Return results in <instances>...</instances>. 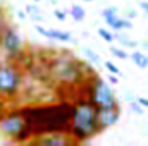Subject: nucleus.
Listing matches in <instances>:
<instances>
[{"label":"nucleus","mask_w":148,"mask_h":146,"mask_svg":"<svg viewBox=\"0 0 148 146\" xmlns=\"http://www.w3.org/2000/svg\"><path fill=\"white\" fill-rule=\"evenodd\" d=\"M23 110L26 113L29 131L35 138L47 132H69L74 103L59 102V103H48V105L23 107Z\"/></svg>","instance_id":"f257e3e1"},{"label":"nucleus","mask_w":148,"mask_h":146,"mask_svg":"<svg viewBox=\"0 0 148 146\" xmlns=\"http://www.w3.org/2000/svg\"><path fill=\"white\" fill-rule=\"evenodd\" d=\"M47 76L48 83L59 88H81L93 77V69L79 59H76L69 52H60L52 55L47 62Z\"/></svg>","instance_id":"f03ea898"},{"label":"nucleus","mask_w":148,"mask_h":146,"mask_svg":"<svg viewBox=\"0 0 148 146\" xmlns=\"http://www.w3.org/2000/svg\"><path fill=\"white\" fill-rule=\"evenodd\" d=\"M98 132H102V129H100L98 117H97V107L90 98L81 96L74 103L69 136L74 139L76 145H83L90 141L91 138H95Z\"/></svg>","instance_id":"7ed1b4c3"},{"label":"nucleus","mask_w":148,"mask_h":146,"mask_svg":"<svg viewBox=\"0 0 148 146\" xmlns=\"http://www.w3.org/2000/svg\"><path fill=\"white\" fill-rule=\"evenodd\" d=\"M0 132L12 143H29L33 138L23 108H12L3 112V115L0 117Z\"/></svg>","instance_id":"20e7f679"},{"label":"nucleus","mask_w":148,"mask_h":146,"mask_svg":"<svg viewBox=\"0 0 148 146\" xmlns=\"http://www.w3.org/2000/svg\"><path fill=\"white\" fill-rule=\"evenodd\" d=\"M23 72L14 64H0V98H16L23 88Z\"/></svg>","instance_id":"39448f33"},{"label":"nucleus","mask_w":148,"mask_h":146,"mask_svg":"<svg viewBox=\"0 0 148 146\" xmlns=\"http://www.w3.org/2000/svg\"><path fill=\"white\" fill-rule=\"evenodd\" d=\"M88 98L95 103L97 108H114L119 107L117 96L112 91L110 84L107 81H103L100 76L93 74L91 81H90V91H88Z\"/></svg>","instance_id":"423d86ee"},{"label":"nucleus","mask_w":148,"mask_h":146,"mask_svg":"<svg viewBox=\"0 0 148 146\" xmlns=\"http://www.w3.org/2000/svg\"><path fill=\"white\" fill-rule=\"evenodd\" d=\"M0 48L9 60H17L24 55V41L14 26H5L0 33Z\"/></svg>","instance_id":"0eeeda50"},{"label":"nucleus","mask_w":148,"mask_h":146,"mask_svg":"<svg viewBox=\"0 0 148 146\" xmlns=\"http://www.w3.org/2000/svg\"><path fill=\"white\" fill-rule=\"evenodd\" d=\"M29 143L41 146H67V145H76L74 139L69 136V132H47V134H40L35 136Z\"/></svg>","instance_id":"6e6552de"},{"label":"nucleus","mask_w":148,"mask_h":146,"mask_svg":"<svg viewBox=\"0 0 148 146\" xmlns=\"http://www.w3.org/2000/svg\"><path fill=\"white\" fill-rule=\"evenodd\" d=\"M97 117H98L100 129L105 131V129H109V127L115 126L119 122L121 110H119V107H114V108H97Z\"/></svg>","instance_id":"1a4fd4ad"},{"label":"nucleus","mask_w":148,"mask_h":146,"mask_svg":"<svg viewBox=\"0 0 148 146\" xmlns=\"http://www.w3.org/2000/svg\"><path fill=\"white\" fill-rule=\"evenodd\" d=\"M36 31L45 38H50V40H57V41H62V43H71L73 41V35L69 31H60V29H47L43 26L36 24Z\"/></svg>","instance_id":"9d476101"},{"label":"nucleus","mask_w":148,"mask_h":146,"mask_svg":"<svg viewBox=\"0 0 148 146\" xmlns=\"http://www.w3.org/2000/svg\"><path fill=\"white\" fill-rule=\"evenodd\" d=\"M105 23H107V26H109L110 29H114V31L131 29V28H133V23H131V21L122 19V17H119L117 14H115V16H110V17H107V19H105Z\"/></svg>","instance_id":"9b49d317"},{"label":"nucleus","mask_w":148,"mask_h":146,"mask_svg":"<svg viewBox=\"0 0 148 146\" xmlns=\"http://www.w3.org/2000/svg\"><path fill=\"white\" fill-rule=\"evenodd\" d=\"M129 57H131V60L136 64V67H140V69H147V67H148V57L143 53V52L134 50Z\"/></svg>","instance_id":"f8f14e48"},{"label":"nucleus","mask_w":148,"mask_h":146,"mask_svg":"<svg viewBox=\"0 0 148 146\" xmlns=\"http://www.w3.org/2000/svg\"><path fill=\"white\" fill-rule=\"evenodd\" d=\"M26 14L33 19V21H36V23H40V21H43V14H41V9L36 5V2H33V3H28L26 7Z\"/></svg>","instance_id":"ddd939ff"},{"label":"nucleus","mask_w":148,"mask_h":146,"mask_svg":"<svg viewBox=\"0 0 148 146\" xmlns=\"http://www.w3.org/2000/svg\"><path fill=\"white\" fill-rule=\"evenodd\" d=\"M71 16H73L74 21L81 23V21H84V17H86V10H84L81 5H73V7H71Z\"/></svg>","instance_id":"4468645a"},{"label":"nucleus","mask_w":148,"mask_h":146,"mask_svg":"<svg viewBox=\"0 0 148 146\" xmlns=\"http://www.w3.org/2000/svg\"><path fill=\"white\" fill-rule=\"evenodd\" d=\"M115 40H117L122 46H126V48H136V46H138V41H134V40H131V38H126L124 35H121V33L115 35Z\"/></svg>","instance_id":"2eb2a0df"},{"label":"nucleus","mask_w":148,"mask_h":146,"mask_svg":"<svg viewBox=\"0 0 148 146\" xmlns=\"http://www.w3.org/2000/svg\"><path fill=\"white\" fill-rule=\"evenodd\" d=\"M110 53L115 57V59H121V60L129 59V53H127L126 50H122V48H117V46H112V48H110Z\"/></svg>","instance_id":"dca6fc26"},{"label":"nucleus","mask_w":148,"mask_h":146,"mask_svg":"<svg viewBox=\"0 0 148 146\" xmlns=\"http://www.w3.org/2000/svg\"><path fill=\"white\" fill-rule=\"evenodd\" d=\"M98 35L100 38L103 40V41H107V43H112V41H115V35H112L109 29H105V28H100L98 29Z\"/></svg>","instance_id":"f3484780"},{"label":"nucleus","mask_w":148,"mask_h":146,"mask_svg":"<svg viewBox=\"0 0 148 146\" xmlns=\"http://www.w3.org/2000/svg\"><path fill=\"white\" fill-rule=\"evenodd\" d=\"M84 55H86L88 62H91V64H100V57H98L91 48H84Z\"/></svg>","instance_id":"a211bd4d"},{"label":"nucleus","mask_w":148,"mask_h":146,"mask_svg":"<svg viewBox=\"0 0 148 146\" xmlns=\"http://www.w3.org/2000/svg\"><path fill=\"white\" fill-rule=\"evenodd\" d=\"M103 65H105V69L109 71L110 74H115V76H119L121 74V71H119V67L114 64V62H110V60H107V62H103Z\"/></svg>","instance_id":"6ab92c4d"},{"label":"nucleus","mask_w":148,"mask_h":146,"mask_svg":"<svg viewBox=\"0 0 148 146\" xmlns=\"http://www.w3.org/2000/svg\"><path fill=\"white\" fill-rule=\"evenodd\" d=\"M115 14H117V7H107V9L102 10V17H103V19H107V17H110V16H115Z\"/></svg>","instance_id":"aec40b11"},{"label":"nucleus","mask_w":148,"mask_h":146,"mask_svg":"<svg viewBox=\"0 0 148 146\" xmlns=\"http://www.w3.org/2000/svg\"><path fill=\"white\" fill-rule=\"evenodd\" d=\"M129 105H131V110H133L134 113H138V115H143V107L138 103V100H133Z\"/></svg>","instance_id":"412c9836"},{"label":"nucleus","mask_w":148,"mask_h":146,"mask_svg":"<svg viewBox=\"0 0 148 146\" xmlns=\"http://www.w3.org/2000/svg\"><path fill=\"white\" fill-rule=\"evenodd\" d=\"M53 16H55V17H57V19H60V21H64V19H66V16H67V14H66V12H64V10H60V9H55V10H53Z\"/></svg>","instance_id":"4be33fe9"},{"label":"nucleus","mask_w":148,"mask_h":146,"mask_svg":"<svg viewBox=\"0 0 148 146\" xmlns=\"http://www.w3.org/2000/svg\"><path fill=\"white\" fill-rule=\"evenodd\" d=\"M7 26V21H5V14H3V10L0 9V33H2V29Z\"/></svg>","instance_id":"5701e85b"},{"label":"nucleus","mask_w":148,"mask_h":146,"mask_svg":"<svg viewBox=\"0 0 148 146\" xmlns=\"http://www.w3.org/2000/svg\"><path fill=\"white\" fill-rule=\"evenodd\" d=\"M138 100V103L143 107V108H148V98H145V96H140V98H136Z\"/></svg>","instance_id":"b1692460"},{"label":"nucleus","mask_w":148,"mask_h":146,"mask_svg":"<svg viewBox=\"0 0 148 146\" xmlns=\"http://www.w3.org/2000/svg\"><path fill=\"white\" fill-rule=\"evenodd\" d=\"M140 7H141V9L148 14V0H141V2H140Z\"/></svg>","instance_id":"393cba45"},{"label":"nucleus","mask_w":148,"mask_h":146,"mask_svg":"<svg viewBox=\"0 0 148 146\" xmlns=\"http://www.w3.org/2000/svg\"><path fill=\"white\" fill-rule=\"evenodd\" d=\"M126 16H127L129 19H134V17H136V10H133V9H129V10L126 12Z\"/></svg>","instance_id":"a878e982"},{"label":"nucleus","mask_w":148,"mask_h":146,"mask_svg":"<svg viewBox=\"0 0 148 146\" xmlns=\"http://www.w3.org/2000/svg\"><path fill=\"white\" fill-rule=\"evenodd\" d=\"M16 16H17V17H21V19H24L28 14H26V10H24V12H23V10H17V12H16Z\"/></svg>","instance_id":"bb28decb"},{"label":"nucleus","mask_w":148,"mask_h":146,"mask_svg":"<svg viewBox=\"0 0 148 146\" xmlns=\"http://www.w3.org/2000/svg\"><path fill=\"white\" fill-rule=\"evenodd\" d=\"M117 81H119V79L115 77V74H112V77H110V83H114V84H117Z\"/></svg>","instance_id":"cd10ccee"},{"label":"nucleus","mask_w":148,"mask_h":146,"mask_svg":"<svg viewBox=\"0 0 148 146\" xmlns=\"http://www.w3.org/2000/svg\"><path fill=\"white\" fill-rule=\"evenodd\" d=\"M3 112H5V110L2 108V103H0V117H2V115H3Z\"/></svg>","instance_id":"c85d7f7f"},{"label":"nucleus","mask_w":148,"mask_h":146,"mask_svg":"<svg viewBox=\"0 0 148 146\" xmlns=\"http://www.w3.org/2000/svg\"><path fill=\"white\" fill-rule=\"evenodd\" d=\"M83 2H91V0H83Z\"/></svg>","instance_id":"c756f323"},{"label":"nucleus","mask_w":148,"mask_h":146,"mask_svg":"<svg viewBox=\"0 0 148 146\" xmlns=\"http://www.w3.org/2000/svg\"><path fill=\"white\" fill-rule=\"evenodd\" d=\"M0 141H2V132H0Z\"/></svg>","instance_id":"7c9ffc66"},{"label":"nucleus","mask_w":148,"mask_h":146,"mask_svg":"<svg viewBox=\"0 0 148 146\" xmlns=\"http://www.w3.org/2000/svg\"><path fill=\"white\" fill-rule=\"evenodd\" d=\"M33 2H40V0H33Z\"/></svg>","instance_id":"2f4dec72"}]
</instances>
